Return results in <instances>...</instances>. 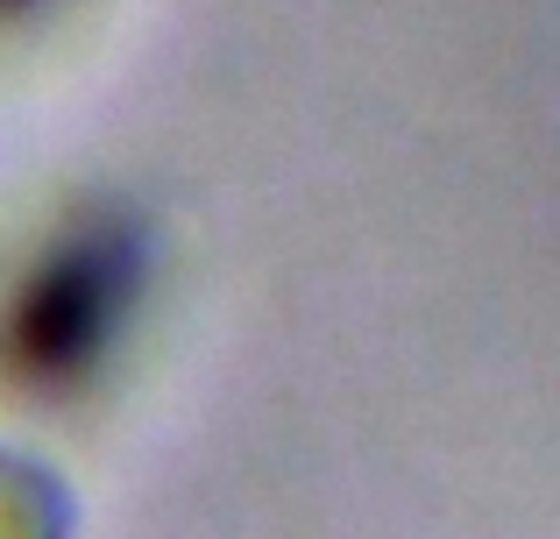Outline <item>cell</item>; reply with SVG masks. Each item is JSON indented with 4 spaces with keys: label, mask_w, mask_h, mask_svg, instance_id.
I'll list each match as a JSON object with an SVG mask.
<instances>
[{
    "label": "cell",
    "mask_w": 560,
    "mask_h": 539,
    "mask_svg": "<svg viewBox=\"0 0 560 539\" xmlns=\"http://www.w3.org/2000/svg\"><path fill=\"white\" fill-rule=\"evenodd\" d=\"M142 270H150V242L128 213L93 207L65 221L0 305V370L36 398L79 390L121 341L142 298Z\"/></svg>",
    "instance_id": "6da1fadb"
},
{
    "label": "cell",
    "mask_w": 560,
    "mask_h": 539,
    "mask_svg": "<svg viewBox=\"0 0 560 539\" xmlns=\"http://www.w3.org/2000/svg\"><path fill=\"white\" fill-rule=\"evenodd\" d=\"M0 539H79L71 476L14 441H0Z\"/></svg>",
    "instance_id": "7a4b0ae2"
},
{
    "label": "cell",
    "mask_w": 560,
    "mask_h": 539,
    "mask_svg": "<svg viewBox=\"0 0 560 539\" xmlns=\"http://www.w3.org/2000/svg\"><path fill=\"white\" fill-rule=\"evenodd\" d=\"M28 8H43V0H0V22H14V14H28Z\"/></svg>",
    "instance_id": "3957f363"
}]
</instances>
